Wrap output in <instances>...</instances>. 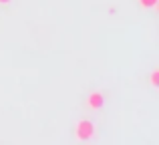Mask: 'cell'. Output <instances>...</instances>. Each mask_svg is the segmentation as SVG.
Listing matches in <instances>:
<instances>
[{"label":"cell","instance_id":"6da1fadb","mask_svg":"<svg viewBox=\"0 0 159 145\" xmlns=\"http://www.w3.org/2000/svg\"><path fill=\"white\" fill-rule=\"evenodd\" d=\"M75 137L79 141H89V139L95 137V123L89 121V119H81L75 125Z\"/></svg>","mask_w":159,"mask_h":145},{"label":"cell","instance_id":"3957f363","mask_svg":"<svg viewBox=\"0 0 159 145\" xmlns=\"http://www.w3.org/2000/svg\"><path fill=\"white\" fill-rule=\"evenodd\" d=\"M149 83H151V87H159V69L151 73V77H149Z\"/></svg>","mask_w":159,"mask_h":145},{"label":"cell","instance_id":"5b68a950","mask_svg":"<svg viewBox=\"0 0 159 145\" xmlns=\"http://www.w3.org/2000/svg\"><path fill=\"white\" fill-rule=\"evenodd\" d=\"M12 0H0V4H10Z\"/></svg>","mask_w":159,"mask_h":145},{"label":"cell","instance_id":"7a4b0ae2","mask_svg":"<svg viewBox=\"0 0 159 145\" xmlns=\"http://www.w3.org/2000/svg\"><path fill=\"white\" fill-rule=\"evenodd\" d=\"M103 103H105V97H103L101 91H93V93L87 97V107H89V109H93V111L101 109Z\"/></svg>","mask_w":159,"mask_h":145},{"label":"cell","instance_id":"277c9868","mask_svg":"<svg viewBox=\"0 0 159 145\" xmlns=\"http://www.w3.org/2000/svg\"><path fill=\"white\" fill-rule=\"evenodd\" d=\"M139 6L141 8H155L157 0H139Z\"/></svg>","mask_w":159,"mask_h":145}]
</instances>
